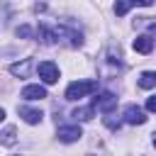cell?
<instances>
[{
  "instance_id": "obj_7",
  "label": "cell",
  "mask_w": 156,
  "mask_h": 156,
  "mask_svg": "<svg viewBox=\"0 0 156 156\" xmlns=\"http://www.w3.org/2000/svg\"><path fill=\"white\" fill-rule=\"evenodd\" d=\"M22 98L24 100H44L46 90H44V85H27V88H22Z\"/></svg>"
},
{
  "instance_id": "obj_18",
  "label": "cell",
  "mask_w": 156,
  "mask_h": 156,
  "mask_svg": "<svg viewBox=\"0 0 156 156\" xmlns=\"http://www.w3.org/2000/svg\"><path fill=\"white\" fill-rule=\"evenodd\" d=\"M2 119H5V110L0 107V122H2Z\"/></svg>"
},
{
  "instance_id": "obj_15",
  "label": "cell",
  "mask_w": 156,
  "mask_h": 156,
  "mask_svg": "<svg viewBox=\"0 0 156 156\" xmlns=\"http://www.w3.org/2000/svg\"><path fill=\"white\" fill-rule=\"evenodd\" d=\"M105 124L110 129H119V119H112V117H105Z\"/></svg>"
},
{
  "instance_id": "obj_12",
  "label": "cell",
  "mask_w": 156,
  "mask_h": 156,
  "mask_svg": "<svg viewBox=\"0 0 156 156\" xmlns=\"http://www.w3.org/2000/svg\"><path fill=\"white\" fill-rule=\"evenodd\" d=\"M17 141V136H15V127H7L5 132H0V144H5V146H12Z\"/></svg>"
},
{
  "instance_id": "obj_14",
  "label": "cell",
  "mask_w": 156,
  "mask_h": 156,
  "mask_svg": "<svg viewBox=\"0 0 156 156\" xmlns=\"http://www.w3.org/2000/svg\"><path fill=\"white\" fill-rule=\"evenodd\" d=\"M15 34H17V37H22V39H29V37H32V27L22 24V27H17V29H15Z\"/></svg>"
},
{
  "instance_id": "obj_13",
  "label": "cell",
  "mask_w": 156,
  "mask_h": 156,
  "mask_svg": "<svg viewBox=\"0 0 156 156\" xmlns=\"http://www.w3.org/2000/svg\"><path fill=\"white\" fill-rule=\"evenodd\" d=\"M129 5H132L129 0H117V2H115V15H119V17H122V15H127Z\"/></svg>"
},
{
  "instance_id": "obj_11",
  "label": "cell",
  "mask_w": 156,
  "mask_h": 156,
  "mask_svg": "<svg viewBox=\"0 0 156 156\" xmlns=\"http://www.w3.org/2000/svg\"><path fill=\"white\" fill-rule=\"evenodd\" d=\"M156 85V71H144L139 76V88H154Z\"/></svg>"
},
{
  "instance_id": "obj_9",
  "label": "cell",
  "mask_w": 156,
  "mask_h": 156,
  "mask_svg": "<svg viewBox=\"0 0 156 156\" xmlns=\"http://www.w3.org/2000/svg\"><path fill=\"white\" fill-rule=\"evenodd\" d=\"M29 71H32V61H29V58H22L20 63H12V66H10V73L17 76V78H27Z\"/></svg>"
},
{
  "instance_id": "obj_6",
  "label": "cell",
  "mask_w": 156,
  "mask_h": 156,
  "mask_svg": "<svg viewBox=\"0 0 156 156\" xmlns=\"http://www.w3.org/2000/svg\"><path fill=\"white\" fill-rule=\"evenodd\" d=\"M17 112H20V117H22L27 124H39V122H41V117H44V115H41V110L24 107V105H22V107H17Z\"/></svg>"
},
{
  "instance_id": "obj_10",
  "label": "cell",
  "mask_w": 156,
  "mask_h": 156,
  "mask_svg": "<svg viewBox=\"0 0 156 156\" xmlns=\"http://www.w3.org/2000/svg\"><path fill=\"white\" fill-rule=\"evenodd\" d=\"M93 115H95V107H78V110H73V119L76 122H88V119H93Z\"/></svg>"
},
{
  "instance_id": "obj_19",
  "label": "cell",
  "mask_w": 156,
  "mask_h": 156,
  "mask_svg": "<svg viewBox=\"0 0 156 156\" xmlns=\"http://www.w3.org/2000/svg\"><path fill=\"white\" fill-rule=\"evenodd\" d=\"M151 136H154V146H156V132H154V134H151Z\"/></svg>"
},
{
  "instance_id": "obj_17",
  "label": "cell",
  "mask_w": 156,
  "mask_h": 156,
  "mask_svg": "<svg viewBox=\"0 0 156 156\" xmlns=\"http://www.w3.org/2000/svg\"><path fill=\"white\" fill-rule=\"evenodd\" d=\"M129 2H132V5H139V7H149L154 0H129Z\"/></svg>"
},
{
  "instance_id": "obj_5",
  "label": "cell",
  "mask_w": 156,
  "mask_h": 156,
  "mask_svg": "<svg viewBox=\"0 0 156 156\" xmlns=\"http://www.w3.org/2000/svg\"><path fill=\"white\" fill-rule=\"evenodd\" d=\"M56 136H58L63 144H71V141H78V139L83 136V129H80L78 124H73V127H61Z\"/></svg>"
},
{
  "instance_id": "obj_16",
  "label": "cell",
  "mask_w": 156,
  "mask_h": 156,
  "mask_svg": "<svg viewBox=\"0 0 156 156\" xmlns=\"http://www.w3.org/2000/svg\"><path fill=\"white\" fill-rule=\"evenodd\" d=\"M146 110H149V112H156V95H151V98L146 100Z\"/></svg>"
},
{
  "instance_id": "obj_1",
  "label": "cell",
  "mask_w": 156,
  "mask_h": 156,
  "mask_svg": "<svg viewBox=\"0 0 156 156\" xmlns=\"http://www.w3.org/2000/svg\"><path fill=\"white\" fill-rule=\"evenodd\" d=\"M93 90H98V80H73L66 88V100H80Z\"/></svg>"
},
{
  "instance_id": "obj_8",
  "label": "cell",
  "mask_w": 156,
  "mask_h": 156,
  "mask_svg": "<svg viewBox=\"0 0 156 156\" xmlns=\"http://www.w3.org/2000/svg\"><path fill=\"white\" fill-rule=\"evenodd\" d=\"M151 49H154V39H151L149 34H141V37L134 39V51H139V54H151Z\"/></svg>"
},
{
  "instance_id": "obj_4",
  "label": "cell",
  "mask_w": 156,
  "mask_h": 156,
  "mask_svg": "<svg viewBox=\"0 0 156 156\" xmlns=\"http://www.w3.org/2000/svg\"><path fill=\"white\" fill-rule=\"evenodd\" d=\"M122 117H124V122H127V124H144V122H146L144 110H141V107H136V105H127Z\"/></svg>"
},
{
  "instance_id": "obj_2",
  "label": "cell",
  "mask_w": 156,
  "mask_h": 156,
  "mask_svg": "<svg viewBox=\"0 0 156 156\" xmlns=\"http://www.w3.org/2000/svg\"><path fill=\"white\" fill-rule=\"evenodd\" d=\"M37 71H39V78H41L44 83H49V85L58 80V66H56L54 61H41Z\"/></svg>"
},
{
  "instance_id": "obj_3",
  "label": "cell",
  "mask_w": 156,
  "mask_h": 156,
  "mask_svg": "<svg viewBox=\"0 0 156 156\" xmlns=\"http://www.w3.org/2000/svg\"><path fill=\"white\" fill-rule=\"evenodd\" d=\"M93 107H98L102 112H112L117 107V98L112 93H100L98 98H93Z\"/></svg>"
}]
</instances>
